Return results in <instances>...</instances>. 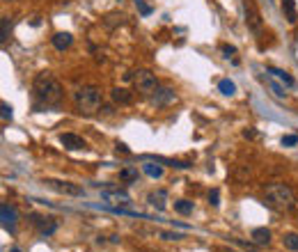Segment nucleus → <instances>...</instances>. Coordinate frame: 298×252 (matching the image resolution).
Instances as JSON below:
<instances>
[{
    "label": "nucleus",
    "mask_w": 298,
    "mask_h": 252,
    "mask_svg": "<svg viewBox=\"0 0 298 252\" xmlns=\"http://www.w3.org/2000/svg\"><path fill=\"white\" fill-rule=\"evenodd\" d=\"M0 211H2V225H5L7 229H14V211L7 207V204H2Z\"/></svg>",
    "instance_id": "a211bd4d"
},
{
    "label": "nucleus",
    "mask_w": 298,
    "mask_h": 252,
    "mask_svg": "<svg viewBox=\"0 0 298 252\" xmlns=\"http://www.w3.org/2000/svg\"><path fill=\"white\" fill-rule=\"evenodd\" d=\"M135 5H138V9H140V14H152V7L149 5H145V2H142V0H135Z\"/></svg>",
    "instance_id": "bb28decb"
},
{
    "label": "nucleus",
    "mask_w": 298,
    "mask_h": 252,
    "mask_svg": "<svg viewBox=\"0 0 298 252\" xmlns=\"http://www.w3.org/2000/svg\"><path fill=\"white\" fill-rule=\"evenodd\" d=\"M243 12H246V23L248 28L255 32V35H259L261 32V14L255 5V0H243Z\"/></svg>",
    "instance_id": "39448f33"
},
{
    "label": "nucleus",
    "mask_w": 298,
    "mask_h": 252,
    "mask_svg": "<svg viewBox=\"0 0 298 252\" xmlns=\"http://www.w3.org/2000/svg\"><path fill=\"white\" fill-rule=\"evenodd\" d=\"M209 202L213 204V207H218V204H220V202H218V190H216V188L209 193Z\"/></svg>",
    "instance_id": "c85d7f7f"
},
{
    "label": "nucleus",
    "mask_w": 298,
    "mask_h": 252,
    "mask_svg": "<svg viewBox=\"0 0 298 252\" xmlns=\"http://www.w3.org/2000/svg\"><path fill=\"white\" fill-rule=\"evenodd\" d=\"M32 92H35L39 103H44V106H57V103L62 101V94H64L60 81H57L51 71H39V74L35 76V81H32Z\"/></svg>",
    "instance_id": "f257e3e1"
},
{
    "label": "nucleus",
    "mask_w": 298,
    "mask_h": 252,
    "mask_svg": "<svg viewBox=\"0 0 298 252\" xmlns=\"http://www.w3.org/2000/svg\"><path fill=\"white\" fill-rule=\"evenodd\" d=\"M120 179H124V181H135V179H138V170H135V168H122Z\"/></svg>",
    "instance_id": "4be33fe9"
},
{
    "label": "nucleus",
    "mask_w": 298,
    "mask_h": 252,
    "mask_svg": "<svg viewBox=\"0 0 298 252\" xmlns=\"http://www.w3.org/2000/svg\"><path fill=\"white\" fill-rule=\"evenodd\" d=\"M9 28H12L9 19H7V16H2V28H0V42H2V44L9 39Z\"/></svg>",
    "instance_id": "5701e85b"
},
{
    "label": "nucleus",
    "mask_w": 298,
    "mask_h": 252,
    "mask_svg": "<svg viewBox=\"0 0 298 252\" xmlns=\"http://www.w3.org/2000/svg\"><path fill=\"white\" fill-rule=\"evenodd\" d=\"M30 220H32V225H35V227L39 229V234H42V236H51V234L57 229L55 218H51V215L32 213V215H30Z\"/></svg>",
    "instance_id": "423d86ee"
},
{
    "label": "nucleus",
    "mask_w": 298,
    "mask_h": 252,
    "mask_svg": "<svg viewBox=\"0 0 298 252\" xmlns=\"http://www.w3.org/2000/svg\"><path fill=\"white\" fill-rule=\"evenodd\" d=\"M264 202L273 211H280V213H289L298 204L296 193L287 183H268L266 190H264Z\"/></svg>",
    "instance_id": "f03ea898"
},
{
    "label": "nucleus",
    "mask_w": 298,
    "mask_h": 252,
    "mask_svg": "<svg viewBox=\"0 0 298 252\" xmlns=\"http://www.w3.org/2000/svg\"><path fill=\"white\" fill-rule=\"evenodd\" d=\"M282 12H285V16H287L289 23H296V21H298L296 2H294V0H282Z\"/></svg>",
    "instance_id": "4468645a"
},
{
    "label": "nucleus",
    "mask_w": 298,
    "mask_h": 252,
    "mask_svg": "<svg viewBox=\"0 0 298 252\" xmlns=\"http://www.w3.org/2000/svg\"><path fill=\"white\" fill-rule=\"evenodd\" d=\"M133 85L140 94L152 96L154 92L159 89V78H156L149 69H138V71H133Z\"/></svg>",
    "instance_id": "20e7f679"
},
{
    "label": "nucleus",
    "mask_w": 298,
    "mask_h": 252,
    "mask_svg": "<svg viewBox=\"0 0 298 252\" xmlns=\"http://www.w3.org/2000/svg\"><path fill=\"white\" fill-rule=\"evenodd\" d=\"M44 183L48 186V188L57 190V193H62V195H74V197L85 195L81 186H74V183H69V181H57V179H44Z\"/></svg>",
    "instance_id": "0eeeda50"
},
{
    "label": "nucleus",
    "mask_w": 298,
    "mask_h": 252,
    "mask_svg": "<svg viewBox=\"0 0 298 252\" xmlns=\"http://www.w3.org/2000/svg\"><path fill=\"white\" fill-rule=\"evenodd\" d=\"M0 108H2V120H12V106L2 101V103H0Z\"/></svg>",
    "instance_id": "b1692460"
},
{
    "label": "nucleus",
    "mask_w": 298,
    "mask_h": 252,
    "mask_svg": "<svg viewBox=\"0 0 298 252\" xmlns=\"http://www.w3.org/2000/svg\"><path fill=\"white\" fill-rule=\"evenodd\" d=\"M142 170H145L149 176H154V179H159V176H163V168H161V165L145 163V165H142Z\"/></svg>",
    "instance_id": "412c9836"
},
{
    "label": "nucleus",
    "mask_w": 298,
    "mask_h": 252,
    "mask_svg": "<svg viewBox=\"0 0 298 252\" xmlns=\"http://www.w3.org/2000/svg\"><path fill=\"white\" fill-rule=\"evenodd\" d=\"M282 145H285V147L298 145V135H285V138H282Z\"/></svg>",
    "instance_id": "393cba45"
},
{
    "label": "nucleus",
    "mask_w": 298,
    "mask_h": 252,
    "mask_svg": "<svg viewBox=\"0 0 298 252\" xmlns=\"http://www.w3.org/2000/svg\"><path fill=\"white\" fill-rule=\"evenodd\" d=\"M147 202H149L156 211H165V207H168V190H163V188L152 190V193L147 195Z\"/></svg>",
    "instance_id": "9d476101"
},
{
    "label": "nucleus",
    "mask_w": 298,
    "mask_h": 252,
    "mask_svg": "<svg viewBox=\"0 0 298 252\" xmlns=\"http://www.w3.org/2000/svg\"><path fill=\"white\" fill-rule=\"evenodd\" d=\"M282 243H285V248H287V250H294V252H298V234H294V232L285 234V239H282Z\"/></svg>",
    "instance_id": "aec40b11"
},
{
    "label": "nucleus",
    "mask_w": 298,
    "mask_h": 252,
    "mask_svg": "<svg viewBox=\"0 0 298 252\" xmlns=\"http://www.w3.org/2000/svg\"><path fill=\"white\" fill-rule=\"evenodd\" d=\"M253 239L259 243V246H266L271 243V232H268L266 227H259V229H253Z\"/></svg>",
    "instance_id": "dca6fc26"
},
{
    "label": "nucleus",
    "mask_w": 298,
    "mask_h": 252,
    "mask_svg": "<svg viewBox=\"0 0 298 252\" xmlns=\"http://www.w3.org/2000/svg\"><path fill=\"white\" fill-rule=\"evenodd\" d=\"M60 145H62L64 149L78 151V149H85L87 142H85L81 135H76V133H62V135H60Z\"/></svg>",
    "instance_id": "6e6552de"
},
{
    "label": "nucleus",
    "mask_w": 298,
    "mask_h": 252,
    "mask_svg": "<svg viewBox=\"0 0 298 252\" xmlns=\"http://www.w3.org/2000/svg\"><path fill=\"white\" fill-rule=\"evenodd\" d=\"M101 197L106 202H110V204H128L131 202V197H128L127 190H120V188H115V190H103Z\"/></svg>",
    "instance_id": "9b49d317"
},
{
    "label": "nucleus",
    "mask_w": 298,
    "mask_h": 252,
    "mask_svg": "<svg viewBox=\"0 0 298 252\" xmlns=\"http://www.w3.org/2000/svg\"><path fill=\"white\" fill-rule=\"evenodd\" d=\"M71 44H74V37H71L69 32H57L55 37H53V46L57 50H67Z\"/></svg>",
    "instance_id": "ddd939ff"
},
{
    "label": "nucleus",
    "mask_w": 298,
    "mask_h": 252,
    "mask_svg": "<svg viewBox=\"0 0 298 252\" xmlns=\"http://www.w3.org/2000/svg\"><path fill=\"white\" fill-rule=\"evenodd\" d=\"M220 50L225 53V57L236 55V48H234V46H229V44H222V46H220Z\"/></svg>",
    "instance_id": "a878e982"
},
{
    "label": "nucleus",
    "mask_w": 298,
    "mask_h": 252,
    "mask_svg": "<svg viewBox=\"0 0 298 252\" xmlns=\"http://www.w3.org/2000/svg\"><path fill=\"white\" fill-rule=\"evenodd\" d=\"M268 74H273L275 76V78H278V81H282L287 85V87H294V85H296V81H294L292 76L287 74V71H282V69H275V67H268Z\"/></svg>",
    "instance_id": "2eb2a0df"
},
{
    "label": "nucleus",
    "mask_w": 298,
    "mask_h": 252,
    "mask_svg": "<svg viewBox=\"0 0 298 252\" xmlns=\"http://www.w3.org/2000/svg\"><path fill=\"white\" fill-rule=\"evenodd\" d=\"M12 252H21V250H19V248H14V250H12Z\"/></svg>",
    "instance_id": "7c9ffc66"
},
{
    "label": "nucleus",
    "mask_w": 298,
    "mask_h": 252,
    "mask_svg": "<svg viewBox=\"0 0 298 252\" xmlns=\"http://www.w3.org/2000/svg\"><path fill=\"white\" fill-rule=\"evenodd\" d=\"M161 236H163L165 241H179L181 239V234H172V232H161Z\"/></svg>",
    "instance_id": "cd10ccee"
},
{
    "label": "nucleus",
    "mask_w": 298,
    "mask_h": 252,
    "mask_svg": "<svg viewBox=\"0 0 298 252\" xmlns=\"http://www.w3.org/2000/svg\"><path fill=\"white\" fill-rule=\"evenodd\" d=\"M174 211H177V213H181V215L193 213V202H188V200H179V202H174Z\"/></svg>",
    "instance_id": "6ab92c4d"
},
{
    "label": "nucleus",
    "mask_w": 298,
    "mask_h": 252,
    "mask_svg": "<svg viewBox=\"0 0 298 252\" xmlns=\"http://www.w3.org/2000/svg\"><path fill=\"white\" fill-rule=\"evenodd\" d=\"M110 99H113L115 103H120V106H128V103L133 101V94L124 87H115L113 92H110Z\"/></svg>",
    "instance_id": "f8f14e48"
},
{
    "label": "nucleus",
    "mask_w": 298,
    "mask_h": 252,
    "mask_svg": "<svg viewBox=\"0 0 298 252\" xmlns=\"http://www.w3.org/2000/svg\"><path fill=\"white\" fill-rule=\"evenodd\" d=\"M218 89H220L225 96H232L236 92V85L229 81V78H222V81H218Z\"/></svg>",
    "instance_id": "f3484780"
},
{
    "label": "nucleus",
    "mask_w": 298,
    "mask_h": 252,
    "mask_svg": "<svg viewBox=\"0 0 298 252\" xmlns=\"http://www.w3.org/2000/svg\"><path fill=\"white\" fill-rule=\"evenodd\" d=\"M74 106L83 115H94L103 106V94L96 85H83L74 92Z\"/></svg>",
    "instance_id": "7ed1b4c3"
},
{
    "label": "nucleus",
    "mask_w": 298,
    "mask_h": 252,
    "mask_svg": "<svg viewBox=\"0 0 298 252\" xmlns=\"http://www.w3.org/2000/svg\"><path fill=\"white\" fill-rule=\"evenodd\" d=\"M172 101H177V94H174L170 87H159L152 94V103H154V106H168V103H172Z\"/></svg>",
    "instance_id": "1a4fd4ad"
},
{
    "label": "nucleus",
    "mask_w": 298,
    "mask_h": 252,
    "mask_svg": "<svg viewBox=\"0 0 298 252\" xmlns=\"http://www.w3.org/2000/svg\"><path fill=\"white\" fill-rule=\"evenodd\" d=\"M243 135H246V138H255L257 133H255V131H243Z\"/></svg>",
    "instance_id": "c756f323"
}]
</instances>
